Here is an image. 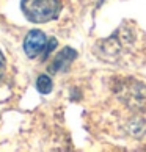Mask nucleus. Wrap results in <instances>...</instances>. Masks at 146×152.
<instances>
[{
	"label": "nucleus",
	"mask_w": 146,
	"mask_h": 152,
	"mask_svg": "<svg viewBox=\"0 0 146 152\" xmlns=\"http://www.w3.org/2000/svg\"><path fill=\"white\" fill-rule=\"evenodd\" d=\"M24 50L30 58L49 55V38L41 30H32L24 39Z\"/></svg>",
	"instance_id": "2"
},
{
	"label": "nucleus",
	"mask_w": 146,
	"mask_h": 152,
	"mask_svg": "<svg viewBox=\"0 0 146 152\" xmlns=\"http://www.w3.org/2000/svg\"><path fill=\"white\" fill-rule=\"evenodd\" d=\"M3 74H5V58H3L2 52H0V77H2Z\"/></svg>",
	"instance_id": "5"
},
{
	"label": "nucleus",
	"mask_w": 146,
	"mask_h": 152,
	"mask_svg": "<svg viewBox=\"0 0 146 152\" xmlns=\"http://www.w3.org/2000/svg\"><path fill=\"white\" fill-rule=\"evenodd\" d=\"M76 50L71 47H65L61 52L57 55V58L54 60V63L50 64V71L52 72H58V71H65L68 69L69 64L72 63V60L76 58Z\"/></svg>",
	"instance_id": "3"
},
{
	"label": "nucleus",
	"mask_w": 146,
	"mask_h": 152,
	"mask_svg": "<svg viewBox=\"0 0 146 152\" xmlns=\"http://www.w3.org/2000/svg\"><path fill=\"white\" fill-rule=\"evenodd\" d=\"M36 89L41 94H49L52 91V80L49 75H39L36 80Z\"/></svg>",
	"instance_id": "4"
},
{
	"label": "nucleus",
	"mask_w": 146,
	"mask_h": 152,
	"mask_svg": "<svg viewBox=\"0 0 146 152\" xmlns=\"http://www.w3.org/2000/svg\"><path fill=\"white\" fill-rule=\"evenodd\" d=\"M21 8L27 19L36 24H43L58 18L61 2L60 0H21Z\"/></svg>",
	"instance_id": "1"
}]
</instances>
